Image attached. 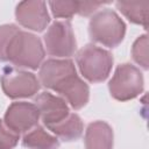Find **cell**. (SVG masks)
<instances>
[{"label":"cell","instance_id":"1","mask_svg":"<svg viewBox=\"0 0 149 149\" xmlns=\"http://www.w3.org/2000/svg\"><path fill=\"white\" fill-rule=\"evenodd\" d=\"M45 50L41 40L28 31L19 30L7 49V61L19 69L36 70L44 62Z\"/></svg>","mask_w":149,"mask_h":149},{"label":"cell","instance_id":"2","mask_svg":"<svg viewBox=\"0 0 149 149\" xmlns=\"http://www.w3.org/2000/svg\"><path fill=\"white\" fill-rule=\"evenodd\" d=\"M88 34L92 41L108 48H115L125 38L126 24L114 10L105 8L92 15Z\"/></svg>","mask_w":149,"mask_h":149},{"label":"cell","instance_id":"3","mask_svg":"<svg viewBox=\"0 0 149 149\" xmlns=\"http://www.w3.org/2000/svg\"><path fill=\"white\" fill-rule=\"evenodd\" d=\"M76 62L81 76L90 83H101L107 79L113 66L112 54L95 44H86L76 55Z\"/></svg>","mask_w":149,"mask_h":149},{"label":"cell","instance_id":"4","mask_svg":"<svg viewBox=\"0 0 149 149\" xmlns=\"http://www.w3.org/2000/svg\"><path fill=\"white\" fill-rule=\"evenodd\" d=\"M143 76L135 65L130 63L120 64L108 84L111 95L119 101L132 100L143 91Z\"/></svg>","mask_w":149,"mask_h":149},{"label":"cell","instance_id":"5","mask_svg":"<svg viewBox=\"0 0 149 149\" xmlns=\"http://www.w3.org/2000/svg\"><path fill=\"white\" fill-rule=\"evenodd\" d=\"M44 50L56 58H69L77 49V41L69 20H57L52 22L44 36Z\"/></svg>","mask_w":149,"mask_h":149},{"label":"cell","instance_id":"6","mask_svg":"<svg viewBox=\"0 0 149 149\" xmlns=\"http://www.w3.org/2000/svg\"><path fill=\"white\" fill-rule=\"evenodd\" d=\"M40 86V80L33 72L8 66L3 69L1 87L10 99L30 98L38 92Z\"/></svg>","mask_w":149,"mask_h":149},{"label":"cell","instance_id":"7","mask_svg":"<svg viewBox=\"0 0 149 149\" xmlns=\"http://www.w3.org/2000/svg\"><path fill=\"white\" fill-rule=\"evenodd\" d=\"M40 114L35 104L27 101L13 102L6 111L3 123L15 134H26L37 126Z\"/></svg>","mask_w":149,"mask_h":149},{"label":"cell","instance_id":"8","mask_svg":"<svg viewBox=\"0 0 149 149\" xmlns=\"http://www.w3.org/2000/svg\"><path fill=\"white\" fill-rule=\"evenodd\" d=\"M15 17L22 27L33 31H43L50 22L47 3L38 0L19 2L15 9Z\"/></svg>","mask_w":149,"mask_h":149},{"label":"cell","instance_id":"9","mask_svg":"<svg viewBox=\"0 0 149 149\" xmlns=\"http://www.w3.org/2000/svg\"><path fill=\"white\" fill-rule=\"evenodd\" d=\"M35 106L37 107L40 119L47 127L62 121L70 113L68 102L62 97L50 92L40 93L35 98Z\"/></svg>","mask_w":149,"mask_h":149},{"label":"cell","instance_id":"10","mask_svg":"<svg viewBox=\"0 0 149 149\" xmlns=\"http://www.w3.org/2000/svg\"><path fill=\"white\" fill-rule=\"evenodd\" d=\"M77 73L73 62L69 58H50L40 66V84L49 90H54L66 77Z\"/></svg>","mask_w":149,"mask_h":149},{"label":"cell","instance_id":"11","mask_svg":"<svg viewBox=\"0 0 149 149\" xmlns=\"http://www.w3.org/2000/svg\"><path fill=\"white\" fill-rule=\"evenodd\" d=\"M52 91L57 92L73 109H80L88 102V85L77 73L66 77Z\"/></svg>","mask_w":149,"mask_h":149},{"label":"cell","instance_id":"12","mask_svg":"<svg viewBox=\"0 0 149 149\" xmlns=\"http://www.w3.org/2000/svg\"><path fill=\"white\" fill-rule=\"evenodd\" d=\"M113 129L105 121H93L85 130V149H113Z\"/></svg>","mask_w":149,"mask_h":149},{"label":"cell","instance_id":"13","mask_svg":"<svg viewBox=\"0 0 149 149\" xmlns=\"http://www.w3.org/2000/svg\"><path fill=\"white\" fill-rule=\"evenodd\" d=\"M47 128L57 139L65 142H71L78 140L83 135L84 123L79 115H77L76 113H69V115L65 119Z\"/></svg>","mask_w":149,"mask_h":149},{"label":"cell","instance_id":"14","mask_svg":"<svg viewBox=\"0 0 149 149\" xmlns=\"http://www.w3.org/2000/svg\"><path fill=\"white\" fill-rule=\"evenodd\" d=\"M116 8L133 23L148 29L149 21V1H118Z\"/></svg>","mask_w":149,"mask_h":149},{"label":"cell","instance_id":"15","mask_svg":"<svg viewBox=\"0 0 149 149\" xmlns=\"http://www.w3.org/2000/svg\"><path fill=\"white\" fill-rule=\"evenodd\" d=\"M22 144L28 149H57L59 141L43 127L36 126L23 135Z\"/></svg>","mask_w":149,"mask_h":149},{"label":"cell","instance_id":"16","mask_svg":"<svg viewBox=\"0 0 149 149\" xmlns=\"http://www.w3.org/2000/svg\"><path fill=\"white\" fill-rule=\"evenodd\" d=\"M51 13L57 19H71L74 14H78L79 1H50Z\"/></svg>","mask_w":149,"mask_h":149},{"label":"cell","instance_id":"17","mask_svg":"<svg viewBox=\"0 0 149 149\" xmlns=\"http://www.w3.org/2000/svg\"><path fill=\"white\" fill-rule=\"evenodd\" d=\"M133 59L144 70L148 69V36L141 35L136 38L132 48Z\"/></svg>","mask_w":149,"mask_h":149},{"label":"cell","instance_id":"18","mask_svg":"<svg viewBox=\"0 0 149 149\" xmlns=\"http://www.w3.org/2000/svg\"><path fill=\"white\" fill-rule=\"evenodd\" d=\"M20 30L15 24H2L0 26V62L7 61V49L14 35Z\"/></svg>","mask_w":149,"mask_h":149},{"label":"cell","instance_id":"19","mask_svg":"<svg viewBox=\"0 0 149 149\" xmlns=\"http://www.w3.org/2000/svg\"><path fill=\"white\" fill-rule=\"evenodd\" d=\"M20 135L12 132L2 120H0V149H13L19 142Z\"/></svg>","mask_w":149,"mask_h":149},{"label":"cell","instance_id":"20","mask_svg":"<svg viewBox=\"0 0 149 149\" xmlns=\"http://www.w3.org/2000/svg\"><path fill=\"white\" fill-rule=\"evenodd\" d=\"M105 2H91V1H79V8L78 14L81 16H88L93 13L98 12V9L104 5Z\"/></svg>","mask_w":149,"mask_h":149}]
</instances>
